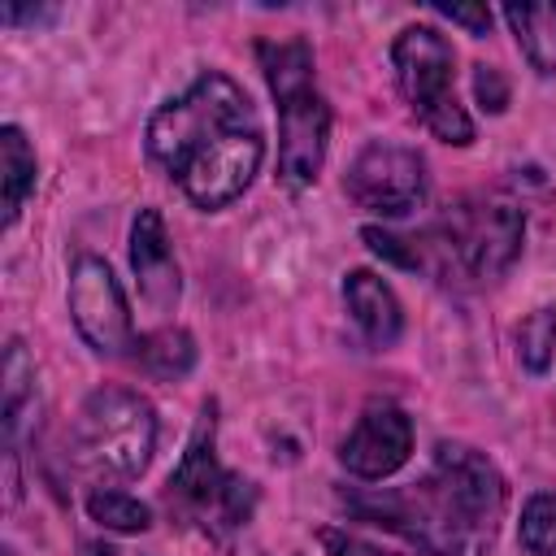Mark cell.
I'll return each instance as SVG.
<instances>
[{
	"label": "cell",
	"instance_id": "cell-14",
	"mask_svg": "<svg viewBox=\"0 0 556 556\" xmlns=\"http://www.w3.org/2000/svg\"><path fill=\"white\" fill-rule=\"evenodd\" d=\"M0 187H4V226H13L26 195L35 191V152L17 126L0 130Z\"/></svg>",
	"mask_w": 556,
	"mask_h": 556
},
{
	"label": "cell",
	"instance_id": "cell-12",
	"mask_svg": "<svg viewBox=\"0 0 556 556\" xmlns=\"http://www.w3.org/2000/svg\"><path fill=\"white\" fill-rule=\"evenodd\" d=\"M343 304H348V313H352V321L369 348H391L400 339V330H404L400 300L374 269H352L343 278Z\"/></svg>",
	"mask_w": 556,
	"mask_h": 556
},
{
	"label": "cell",
	"instance_id": "cell-13",
	"mask_svg": "<svg viewBox=\"0 0 556 556\" xmlns=\"http://www.w3.org/2000/svg\"><path fill=\"white\" fill-rule=\"evenodd\" d=\"M504 17L539 74H556V0H534V4H504Z\"/></svg>",
	"mask_w": 556,
	"mask_h": 556
},
{
	"label": "cell",
	"instance_id": "cell-16",
	"mask_svg": "<svg viewBox=\"0 0 556 556\" xmlns=\"http://www.w3.org/2000/svg\"><path fill=\"white\" fill-rule=\"evenodd\" d=\"M87 517L104 530H117V534H143L152 526V508L126 491H113V486L87 491Z\"/></svg>",
	"mask_w": 556,
	"mask_h": 556
},
{
	"label": "cell",
	"instance_id": "cell-17",
	"mask_svg": "<svg viewBox=\"0 0 556 556\" xmlns=\"http://www.w3.org/2000/svg\"><path fill=\"white\" fill-rule=\"evenodd\" d=\"M0 378H4V439L13 443L17 421H22V408H26V395H30V387H35V365H30L22 339H9Z\"/></svg>",
	"mask_w": 556,
	"mask_h": 556
},
{
	"label": "cell",
	"instance_id": "cell-7",
	"mask_svg": "<svg viewBox=\"0 0 556 556\" xmlns=\"http://www.w3.org/2000/svg\"><path fill=\"white\" fill-rule=\"evenodd\" d=\"M343 187H348V195L365 213H374V217H404L426 195V161L408 143L374 139L348 165Z\"/></svg>",
	"mask_w": 556,
	"mask_h": 556
},
{
	"label": "cell",
	"instance_id": "cell-8",
	"mask_svg": "<svg viewBox=\"0 0 556 556\" xmlns=\"http://www.w3.org/2000/svg\"><path fill=\"white\" fill-rule=\"evenodd\" d=\"M70 317L83 343L96 356H126L135 348V321L130 304L122 295V282L113 278L109 261L78 256L70 269Z\"/></svg>",
	"mask_w": 556,
	"mask_h": 556
},
{
	"label": "cell",
	"instance_id": "cell-10",
	"mask_svg": "<svg viewBox=\"0 0 556 556\" xmlns=\"http://www.w3.org/2000/svg\"><path fill=\"white\" fill-rule=\"evenodd\" d=\"M408 456H413V421L391 400L369 404L356 417V426L348 430V439L339 443V465L365 482L391 478Z\"/></svg>",
	"mask_w": 556,
	"mask_h": 556
},
{
	"label": "cell",
	"instance_id": "cell-4",
	"mask_svg": "<svg viewBox=\"0 0 556 556\" xmlns=\"http://www.w3.org/2000/svg\"><path fill=\"white\" fill-rule=\"evenodd\" d=\"M78 460L104 478H135L148 469L156 447V413L139 391L100 387L83 400L74 421Z\"/></svg>",
	"mask_w": 556,
	"mask_h": 556
},
{
	"label": "cell",
	"instance_id": "cell-22",
	"mask_svg": "<svg viewBox=\"0 0 556 556\" xmlns=\"http://www.w3.org/2000/svg\"><path fill=\"white\" fill-rule=\"evenodd\" d=\"M326 547L334 556H395V552H382V547H369L361 539H343V534H326Z\"/></svg>",
	"mask_w": 556,
	"mask_h": 556
},
{
	"label": "cell",
	"instance_id": "cell-11",
	"mask_svg": "<svg viewBox=\"0 0 556 556\" xmlns=\"http://www.w3.org/2000/svg\"><path fill=\"white\" fill-rule=\"evenodd\" d=\"M130 265H135V282L143 304L165 317L174 313L178 295H182V278H178V261L169 252V235L156 208H139V217L130 222Z\"/></svg>",
	"mask_w": 556,
	"mask_h": 556
},
{
	"label": "cell",
	"instance_id": "cell-19",
	"mask_svg": "<svg viewBox=\"0 0 556 556\" xmlns=\"http://www.w3.org/2000/svg\"><path fill=\"white\" fill-rule=\"evenodd\" d=\"M521 547L530 556H556V495H534L521 508Z\"/></svg>",
	"mask_w": 556,
	"mask_h": 556
},
{
	"label": "cell",
	"instance_id": "cell-5",
	"mask_svg": "<svg viewBox=\"0 0 556 556\" xmlns=\"http://www.w3.org/2000/svg\"><path fill=\"white\" fill-rule=\"evenodd\" d=\"M395 61V83L408 100V109L421 117V126L443 139V143H473V122L456 100L452 74H456V52L434 26H404L391 43Z\"/></svg>",
	"mask_w": 556,
	"mask_h": 556
},
{
	"label": "cell",
	"instance_id": "cell-20",
	"mask_svg": "<svg viewBox=\"0 0 556 556\" xmlns=\"http://www.w3.org/2000/svg\"><path fill=\"white\" fill-rule=\"evenodd\" d=\"M473 91H478V100H482L486 113H504V104H508V83H504V74H500L495 65H478V70H473Z\"/></svg>",
	"mask_w": 556,
	"mask_h": 556
},
{
	"label": "cell",
	"instance_id": "cell-21",
	"mask_svg": "<svg viewBox=\"0 0 556 556\" xmlns=\"http://www.w3.org/2000/svg\"><path fill=\"white\" fill-rule=\"evenodd\" d=\"M439 13L460 22L469 35H486L491 30V9L486 4H439Z\"/></svg>",
	"mask_w": 556,
	"mask_h": 556
},
{
	"label": "cell",
	"instance_id": "cell-9",
	"mask_svg": "<svg viewBox=\"0 0 556 556\" xmlns=\"http://www.w3.org/2000/svg\"><path fill=\"white\" fill-rule=\"evenodd\" d=\"M261 156H265V135H261V122L256 126H239V130H226L222 139H213L208 148H200L182 174H178V187L187 191V200L204 213L213 208H226L235 204L248 182L256 178L261 169Z\"/></svg>",
	"mask_w": 556,
	"mask_h": 556
},
{
	"label": "cell",
	"instance_id": "cell-18",
	"mask_svg": "<svg viewBox=\"0 0 556 556\" xmlns=\"http://www.w3.org/2000/svg\"><path fill=\"white\" fill-rule=\"evenodd\" d=\"M552 356H556V308H534L517 326V361L530 374H547Z\"/></svg>",
	"mask_w": 556,
	"mask_h": 556
},
{
	"label": "cell",
	"instance_id": "cell-2",
	"mask_svg": "<svg viewBox=\"0 0 556 556\" xmlns=\"http://www.w3.org/2000/svg\"><path fill=\"white\" fill-rule=\"evenodd\" d=\"M265 83L278 100V174L287 187H308L326 165L330 109L313 78V48L304 39L256 43Z\"/></svg>",
	"mask_w": 556,
	"mask_h": 556
},
{
	"label": "cell",
	"instance_id": "cell-1",
	"mask_svg": "<svg viewBox=\"0 0 556 556\" xmlns=\"http://www.w3.org/2000/svg\"><path fill=\"white\" fill-rule=\"evenodd\" d=\"M365 521L430 556H486L508 513L504 473L465 443H439L426 478L348 500Z\"/></svg>",
	"mask_w": 556,
	"mask_h": 556
},
{
	"label": "cell",
	"instance_id": "cell-15",
	"mask_svg": "<svg viewBox=\"0 0 556 556\" xmlns=\"http://www.w3.org/2000/svg\"><path fill=\"white\" fill-rule=\"evenodd\" d=\"M135 361H139L143 374H152L161 382H174L195 365V343H191L187 330L161 326V330H152V334H143L135 343Z\"/></svg>",
	"mask_w": 556,
	"mask_h": 556
},
{
	"label": "cell",
	"instance_id": "cell-3",
	"mask_svg": "<svg viewBox=\"0 0 556 556\" xmlns=\"http://www.w3.org/2000/svg\"><path fill=\"white\" fill-rule=\"evenodd\" d=\"M239 126H256V109H252L248 91L235 78L208 70L182 96L165 100L152 113V122H148V156L169 178H178L182 165L200 148H208L213 139H222L226 130H239Z\"/></svg>",
	"mask_w": 556,
	"mask_h": 556
},
{
	"label": "cell",
	"instance_id": "cell-6",
	"mask_svg": "<svg viewBox=\"0 0 556 556\" xmlns=\"http://www.w3.org/2000/svg\"><path fill=\"white\" fill-rule=\"evenodd\" d=\"M165 500H169V513H178L187 526L204 530L208 539H226L239 526H248L252 504H256V486L217 460L213 421H200L178 469L169 473Z\"/></svg>",
	"mask_w": 556,
	"mask_h": 556
}]
</instances>
